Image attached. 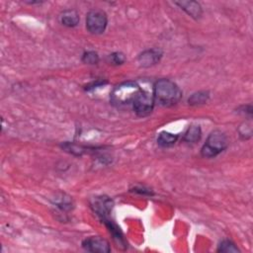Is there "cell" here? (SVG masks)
Wrapping results in <instances>:
<instances>
[{"instance_id":"obj_1","label":"cell","mask_w":253,"mask_h":253,"mask_svg":"<svg viewBox=\"0 0 253 253\" xmlns=\"http://www.w3.org/2000/svg\"><path fill=\"white\" fill-rule=\"evenodd\" d=\"M154 103L162 107H172L180 102L182 91L179 86L169 79H159L153 87Z\"/></svg>"},{"instance_id":"obj_2","label":"cell","mask_w":253,"mask_h":253,"mask_svg":"<svg viewBox=\"0 0 253 253\" xmlns=\"http://www.w3.org/2000/svg\"><path fill=\"white\" fill-rule=\"evenodd\" d=\"M142 89L134 81H126L117 85L110 96L111 103L116 107H124L132 104Z\"/></svg>"},{"instance_id":"obj_3","label":"cell","mask_w":253,"mask_h":253,"mask_svg":"<svg viewBox=\"0 0 253 253\" xmlns=\"http://www.w3.org/2000/svg\"><path fill=\"white\" fill-rule=\"evenodd\" d=\"M228 146V138L221 130L211 131L201 148V154L205 158H213L224 151Z\"/></svg>"},{"instance_id":"obj_4","label":"cell","mask_w":253,"mask_h":253,"mask_svg":"<svg viewBox=\"0 0 253 253\" xmlns=\"http://www.w3.org/2000/svg\"><path fill=\"white\" fill-rule=\"evenodd\" d=\"M108 25L107 14L100 9H93L87 13L86 29L92 35H101Z\"/></svg>"},{"instance_id":"obj_5","label":"cell","mask_w":253,"mask_h":253,"mask_svg":"<svg viewBox=\"0 0 253 253\" xmlns=\"http://www.w3.org/2000/svg\"><path fill=\"white\" fill-rule=\"evenodd\" d=\"M131 105L136 116L141 118L147 117L152 113L155 105L153 95L149 94L147 91L142 89Z\"/></svg>"},{"instance_id":"obj_6","label":"cell","mask_w":253,"mask_h":253,"mask_svg":"<svg viewBox=\"0 0 253 253\" xmlns=\"http://www.w3.org/2000/svg\"><path fill=\"white\" fill-rule=\"evenodd\" d=\"M82 247L86 251L93 253H109L111 251L110 243L100 236H91L84 239Z\"/></svg>"},{"instance_id":"obj_7","label":"cell","mask_w":253,"mask_h":253,"mask_svg":"<svg viewBox=\"0 0 253 253\" xmlns=\"http://www.w3.org/2000/svg\"><path fill=\"white\" fill-rule=\"evenodd\" d=\"M161 56H162V52H161L160 49L151 48V49H147V50L142 51L138 55L137 60L140 64V66L150 67V66L158 63Z\"/></svg>"},{"instance_id":"obj_8","label":"cell","mask_w":253,"mask_h":253,"mask_svg":"<svg viewBox=\"0 0 253 253\" xmlns=\"http://www.w3.org/2000/svg\"><path fill=\"white\" fill-rule=\"evenodd\" d=\"M93 207H94V210L96 211L97 214L100 215L102 217V219L105 220L107 218L110 211L112 210L113 202L108 197H100V198L95 199Z\"/></svg>"},{"instance_id":"obj_9","label":"cell","mask_w":253,"mask_h":253,"mask_svg":"<svg viewBox=\"0 0 253 253\" xmlns=\"http://www.w3.org/2000/svg\"><path fill=\"white\" fill-rule=\"evenodd\" d=\"M175 4L194 19H200L203 14L201 5L196 1H180L175 2Z\"/></svg>"},{"instance_id":"obj_10","label":"cell","mask_w":253,"mask_h":253,"mask_svg":"<svg viewBox=\"0 0 253 253\" xmlns=\"http://www.w3.org/2000/svg\"><path fill=\"white\" fill-rule=\"evenodd\" d=\"M60 23L68 28H73L76 27L79 23V15L77 13V11L73 10V9H67L64 10L61 14H60Z\"/></svg>"},{"instance_id":"obj_11","label":"cell","mask_w":253,"mask_h":253,"mask_svg":"<svg viewBox=\"0 0 253 253\" xmlns=\"http://www.w3.org/2000/svg\"><path fill=\"white\" fill-rule=\"evenodd\" d=\"M201 136H202V130L200 126L192 125L184 132L183 140L188 143H195L201 139Z\"/></svg>"},{"instance_id":"obj_12","label":"cell","mask_w":253,"mask_h":253,"mask_svg":"<svg viewBox=\"0 0 253 253\" xmlns=\"http://www.w3.org/2000/svg\"><path fill=\"white\" fill-rule=\"evenodd\" d=\"M179 135L168 131H161L157 137V143L161 147H171L178 140Z\"/></svg>"},{"instance_id":"obj_13","label":"cell","mask_w":253,"mask_h":253,"mask_svg":"<svg viewBox=\"0 0 253 253\" xmlns=\"http://www.w3.org/2000/svg\"><path fill=\"white\" fill-rule=\"evenodd\" d=\"M209 98H210V94L208 91H199L192 94L188 102L191 106H199L207 103Z\"/></svg>"},{"instance_id":"obj_14","label":"cell","mask_w":253,"mask_h":253,"mask_svg":"<svg viewBox=\"0 0 253 253\" xmlns=\"http://www.w3.org/2000/svg\"><path fill=\"white\" fill-rule=\"evenodd\" d=\"M217 252H224V253H230V252H239V249L237 246L230 240L225 239L222 240L217 248Z\"/></svg>"},{"instance_id":"obj_15","label":"cell","mask_w":253,"mask_h":253,"mask_svg":"<svg viewBox=\"0 0 253 253\" xmlns=\"http://www.w3.org/2000/svg\"><path fill=\"white\" fill-rule=\"evenodd\" d=\"M82 61L86 64H97L99 62V55L96 51L90 50V51H86L83 53L82 55Z\"/></svg>"},{"instance_id":"obj_16","label":"cell","mask_w":253,"mask_h":253,"mask_svg":"<svg viewBox=\"0 0 253 253\" xmlns=\"http://www.w3.org/2000/svg\"><path fill=\"white\" fill-rule=\"evenodd\" d=\"M110 59L113 64L120 65L126 61V56L122 52H114V53L110 54Z\"/></svg>"}]
</instances>
